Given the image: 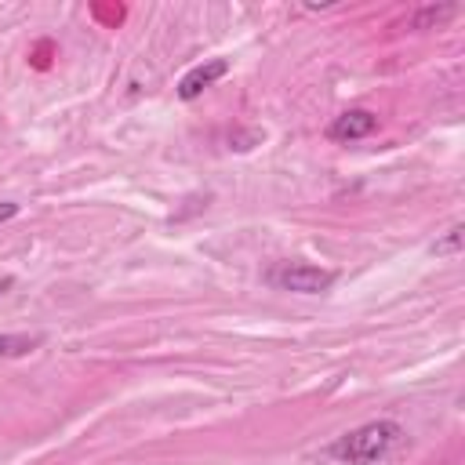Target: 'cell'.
<instances>
[{
    "instance_id": "cell-8",
    "label": "cell",
    "mask_w": 465,
    "mask_h": 465,
    "mask_svg": "<svg viewBox=\"0 0 465 465\" xmlns=\"http://www.w3.org/2000/svg\"><path fill=\"white\" fill-rule=\"evenodd\" d=\"M15 214H18V203H0V225H4V222H11Z\"/></svg>"
},
{
    "instance_id": "cell-2",
    "label": "cell",
    "mask_w": 465,
    "mask_h": 465,
    "mask_svg": "<svg viewBox=\"0 0 465 465\" xmlns=\"http://www.w3.org/2000/svg\"><path fill=\"white\" fill-rule=\"evenodd\" d=\"M269 283H276L280 291H294V294H320L334 283V272L309 265V262H283L269 272Z\"/></svg>"
},
{
    "instance_id": "cell-7",
    "label": "cell",
    "mask_w": 465,
    "mask_h": 465,
    "mask_svg": "<svg viewBox=\"0 0 465 465\" xmlns=\"http://www.w3.org/2000/svg\"><path fill=\"white\" fill-rule=\"evenodd\" d=\"M461 236H465V229H461V225H454L443 240H436V243H432V251H436V254H458V251H461Z\"/></svg>"
},
{
    "instance_id": "cell-1",
    "label": "cell",
    "mask_w": 465,
    "mask_h": 465,
    "mask_svg": "<svg viewBox=\"0 0 465 465\" xmlns=\"http://www.w3.org/2000/svg\"><path fill=\"white\" fill-rule=\"evenodd\" d=\"M400 436H403V429L396 421H367V425L338 436L327 454L341 465H374L400 443Z\"/></svg>"
},
{
    "instance_id": "cell-4",
    "label": "cell",
    "mask_w": 465,
    "mask_h": 465,
    "mask_svg": "<svg viewBox=\"0 0 465 465\" xmlns=\"http://www.w3.org/2000/svg\"><path fill=\"white\" fill-rule=\"evenodd\" d=\"M374 127H378V116H374V113H367V109H349V113L334 116V124L327 127V134H331L334 142H356V138L374 134Z\"/></svg>"
},
{
    "instance_id": "cell-3",
    "label": "cell",
    "mask_w": 465,
    "mask_h": 465,
    "mask_svg": "<svg viewBox=\"0 0 465 465\" xmlns=\"http://www.w3.org/2000/svg\"><path fill=\"white\" fill-rule=\"evenodd\" d=\"M229 73V62L225 58H207V62H200V65H193L182 80H178V98H196V94H203L214 80H222Z\"/></svg>"
},
{
    "instance_id": "cell-5",
    "label": "cell",
    "mask_w": 465,
    "mask_h": 465,
    "mask_svg": "<svg viewBox=\"0 0 465 465\" xmlns=\"http://www.w3.org/2000/svg\"><path fill=\"white\" fill-rule=\"evenodd\" d=\"M454 11H458V7H450V4H443V7H421V11L411 18V25H414V29H436V25H443L447 18H454Z\"/></svg>"
},
{
    "instance_id": "cell-6",
    "label": "cell",
    "mask_w": 465,
    "mask_h": 465,
    "mask_svg": "<svg viewBox=\"0 0 465 465\" xmlns=\"http://www.w3.org/2000/svg\"><path fill=\"white\" fill-rule=\"evenodd\" d=\"M36 345L33 334H0V360L4 356H25Z\"/></svg>"
}]
</instances>
